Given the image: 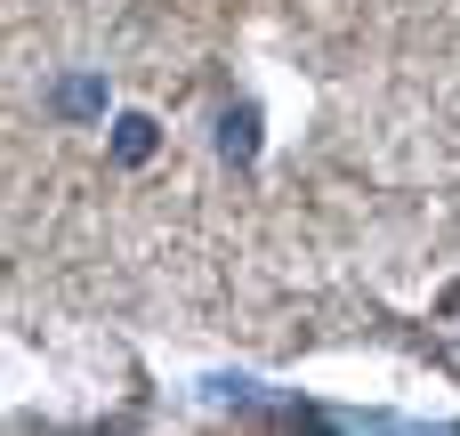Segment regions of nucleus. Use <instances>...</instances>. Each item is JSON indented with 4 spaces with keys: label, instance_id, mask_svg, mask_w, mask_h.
<instances>
[{
    "label": "nucleus",
    "instance_id": "f03ea898",
    "mask_svg": "<svg viewBox=\"0 0 460 436\" xmlns=\"http://www.w3.org/2000/svg\"><path fill=\"white\" fill-rule=\"evenodd\" d=\"M57 105H65V113H89V105H97V81H73V89H65Z\"/></svg>",
    "mask_w": 460,
    "mask_h": 436
},
{
    "label": "nucleus",
    "instance_id": "f257e3e1",
    "mask_svg": "<svg viewBox=\"0 0 460 436\" xmlns=\"http://www.w3.org/2000/svg\"><path fill=\"white\" fill-rule=\"evenodd\" d=\"M146 146H154V121H121V154H129V162H137V154H146Z\"/></svg>",
    "mask_w": 460,
    "mask_h": 436
}]
</instances>
